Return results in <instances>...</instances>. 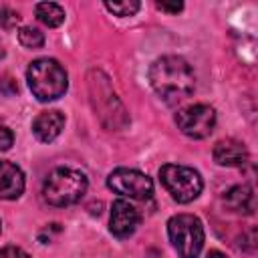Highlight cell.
I'll list each match as a JSON object with an SVG mask.
<instances>
[{
	"label": "cell",
	"instance_id": "1",
	"mask_svg": "<svg viewBox=\"0 0 258 258\" xmlns=\"http://www.w3.org/2000/svg\"><path fill=\"white\" fill-rule=\"evenodd\" d=\"M149 83L167 105H175L185 101L194 93L196 75L185 58L165 54L155 58L149 67Z\"/></svg>",
	"mask_w": 258,
	"mask_h": 258
},
{
	"label": "cell",
	"instance_id": "2",
	"mask_svg": "<svg viewBox=\"0 0 258 258\" xmlns=\"http://www.w3.org/2000/svg\"><path fill=\"white\" fill-rule=\"evenodd\" d=\"M87 175L81 169L75 167H54L42 185V198L54 206V208H67L73 206L77 202H81V198L87 191Z\"/></svg>",
	"mask_w": 258,
	"mask_h": 258
},
{
	"label": "cell",
	"instance_id": "3",
	"mask_svg": "<svg viewBox=\"0 0 258 258\" xmlns=\"http://www.w3.org/2000/svg\"><path fill=\"white\" fill-rule=\"evenodd\" d=\"M26 81L32 95L42 103L62 97L69 85L67 71L54 58H36L34 62H30L26 71Z\"/></svg>",
	"mask_w": 258,
	"mask_h": 258
},
{
	"label": "cell",
	"instance_id": "4",
	"mask_svg": "<svg viewBox=\"0 0 258 258\" xmlns=\"http://www.w3.org/2000/svg\"><path fill=\"white\" fill-rule=\"evenodd\" d=\"M167 236L181 258H198L204 248V226L194 214H177L169 218Z\"/></svg>",
	"mask_w": 258,
	"mask_h": 258
},
{
	"label": "cell",
	"instance_id": "5",
	"mask_svg": "<svg viewBox=\"0 0 258 258\" xmlns=\"http://www.w3.org/2000/svg\"><path fill=\"white\" fill-rule=\"evenodd\" d=\"M159 181L167 189V194L179 204L194 202L204 187V179L194 167L175 163H167L159 169Z\"/></svg>",
	"mask_w": 258,
	"mask_h": 258
},
{
	"label": "cell",
	"instance_id": "6",
	"mask_svg": "<svg viewBox=\"0 0 258 258\" xmlns=\"http://www.w3.org/2000/svg\"><path fill=\"white\" fill-rule=\"evenodd\" d=\"M107 185L115 194L131 198V200H149L153 194L151 177L145 175L143 171L129 169V167H119V169L111 171L107 177Z\"/></svg>",
	"mask_w": 258,
	"mask_h": 258
},
{
	"label": "cell",
	"instance_id": "7",
	"mask_svg": "<svg viewBox=\"0 0 258 258\" xmlns=\"http://www.w3.org/2000/svg\"><path fill=\"white\" fill-rule=\"evenodd\" d=\"M175 123L183 135L194 137V139H204L216 127V111L210 105L196 103V105H189L177 111Z\"/></svg>",
	"mask_w": 258,
	"mask_h": 258
},
{
	"label": "cell",
	"instance_id": "8",
	"mask_svg": "<svg viewBox=\"0 0 258 258\" xmlns=\"http://www.w3.org/2000/svg\"><path fill=\"white\" fill-rule=\"evenodd\" d=\"M141 224V214L137 208L127 202V200H117L111 206V220H109V230L117 238H129L137 226Z\"/></svg>",
	"mask_w": 258,
	"mask_h": 258
},
{
	"label": "cell",
	"instance_id": "9",
	"mask_svg": "<svg viewBox=\"0 0 258 258\" xmlns=\"http://www.w3.org/2000/svg\"><path fill=\"white\" fill-rule=\"evenodd\" d=\"M62 127H64V115L60 111H56V109L42 111L32 121V133L36 135V139H40L44 143L54 141L60 135Z\"/></svg>",
	"mask_w": 258,
	"mask_h": 258
},
{
	"label": "cell",
	"instance_id": "10",
	"mask_svg": "<svg viewBox=\"0 0 258 258\" xmlns=\"http://www.w3.org/2000/svg\"><path fill=\"white\" fill-rule=\"evenodd\" d=\"M214 161L224 167H240L248 161V149L238 139H222L214 147Z\"/></svg>",
	"mask_w": 258,
	"mask_h": 258
},
{
	"label": "cell",
	"instance_id": "11",
	"mask_svg": "<svg viewBox=\"0 0 258 258\" xmlns=\"http://www.w3.org/2000/svg\"><path fill=\"white\" fill-rule=\"evenodd\" d=\"M24 191V173L12 161H0V200H16Z\"/></svg>",
	"mask_w": 258,
	"mask_h": 258
},
{
	"label": "cell",
	"instance_id": "12",
	"mask_svg": "<svg viewBox=\"0 0 258 258\" xmlns=\"http://www.w3.org/2000/svg\"><path fill=\"white\" fill-rule=\"evenodd\" d=\"M224 204L228 210L232 212H238V214H254V208H256V198H254V191L250 185H234L226 191L224 196Z\"/></svg>",
	"mask_w": 258,
	"mask_h": 258
},
{
	"label": "cell",
	"instance_id": "13",
	"mask_svg": "<svg viewBox=\"0 0 258 258\" xmlns=\"http://www.w3.org/2000/svg\"><path fill=\"white\" fill-rule=\"evenodd\" d=\"M34 12H36V18L48 28H56L64 22V10L54 2H40L34 6Z\"/></svg>",
	"mask_w": 258,
	"mask_h": 258
},
{
	"label": "cell",
	"instance_id": "14",
	"mask_svg": "<svg viewBox=\"0 0 258 258\" xmlns=\"http://www.w3.org/2000/svg\"><path fill=\"white\" fill-rule=\"evenodd\" d=\"M18 42L24 46V48H40L44 44V34L38 30V28H32V26H22L18 30Z\"/></svg>",
	"mask_w": 258,
	"mask_h": 258
},
{
	"label": "cell",
	"instance_id": "15",
	"mask_svg": "<svg viewBox=\"0 0 258 258\" xmlns=\"http://www.w3.org/2000/svg\"><path fill=\"white\" fill-rule=\"evenodd\" d=\"M139 2L137 0H127V2H105V8L109 12H113L115 16H133L139 10Z\"/></svg>",
	"mask_w": 258,
	"mask_h": 258
},
{
	"label": "cell",
	"instance_id": "16",
	"mask_svg": "<svg viewBox=\"0 0 258 258\" xmlns=\"http://www.w3.org/2000/svg\"><path fill=\"white\" fill-rule=\"evenodd\" d=\"M18 22H20L18 12H14V10H10V8H0V24H2L4 28H12V26L18 24Z\"/></svg>",
	"mask_w": 258,
	"mask_h": 258
},
{
	"label": "cell",
	"instance_id": "17",
	"mask_svg": "<svg viewBox=\"0 0 258 258\" xmlns=\"http://www.w3.org/2000/svg\"><path fill=\"white\" fill-rule=\"evenodd\" d=\"M0 93H4L6 97L16 95V93H18V85H16V81H14L12 77H8V75L0 77Z\"/></svg>",
	"mask_w": 258,
	"mask_h": 258
},
{
	"label": "cell",
	"instance_id": "18",
	"mask_svg": "<svg viewBox=\"0 0 258 258\" xmlns=\"http://www.w3.org/2000/svg\"><path fill=\"white\" fill-rule=\"evenodd\" d=\"M0 258H30V254H26L18 246H6L0 250Z\"/></svg>",
	"mask_w": 258,
	"mask_h": 258
},
{
	"label": "cell",
	"instance_id": "19",
	"mask_svg": "<svg viewBox=\"0 0 258 258\" xmlns=\"http://www.w3.org/2000/svg\"><path fill=\"white\" fill-rule=\"evenodd\" d=\"M12 141H14V135H12V131H10L6 125H2V123H0V151H6V149H10Z\"/></svg>",
	"mask_w": 258,
	"mask_h": 258
},
{
	"label": "cell",
	"instance_id": "20",
	"mask_svg": "<svg viewBox=\"0 0 258 258\" xmlns=\"http://www.w3.org/2000/svg\"><path fill=\"white\" fill-rule=\"evenodd\" d=\"M155 6L159 10H163V12H169V14H177V12L183 10V4L181 2H157Z\"/></svg>",
	"mask_w": 258,
	"mask_h": 258
},
{
	"label": "cell",
	"instance_id": "21",
	"mask_svg": "<svg viewBox=\"0 0 258 258\" xmlns=\"http://www.w3.org/2000/svg\"><path fill=\"white\" fill-rule=\"evenodd\" d=\"M206 258H228V256H226L224 252H220V250H210Z\"/></svg>",
	"mask_w": 258,
	"mask_h": 258
},
{
	"label": "cell",
	"instance_id": "22",
	"mask_svg": "<svg viewBox=\"0 0 258 258\" xmlns=\"http://www.w3.org/2000/svg\"><path fill=\"white\" fill-rule=\"evenodd\" d=\"M4 56V48H2V42H0V58Z\"/></svg>",
	"mask_w": 258,
	"mask_h": 258
},
{
	"label": "cell",
	"instance_id": "23",
	"mask_svg": "<svg viewBox=\"0 0 258 258\" xmlns=\"http://www.w3.org/2000/svg\"><path fill=\"white\" fill-rule=\"evenodd\" d=\"M0 230H2V224H0Z\"/></svg>",
	"mask_w": 258,
	"mask_h": 258
}]
</instances>
